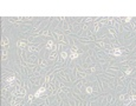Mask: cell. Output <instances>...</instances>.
I'll return each mask as SVG.
<instances>
[{
    "mask_svg": "<svg viewBox=\"0 0 136 106\" xmlns=\"http://www.w3.org/2000/svg\"><path fill=\"white\" fill-rule=\"evenodd\" d=\"M51 33H52L53 39H55V40H57L58 42H60V44H64L65 46H67V45H70V42L67 41L66 39H65L64 33L59 32V31H51Z\"/></svg>",
    "mask_w": 136,
    "mask_h": 106,
    "instance_id": "6da1fadb",
    "label": "cell"
},
{
    "mask_svg": "<svg viewBox=\"0 0 136 106\" xmlns=\"http://www.w3.org/2000/svg\"><path fill=\"white\" fill-rule=\"evenodd\" d=\"M46 92H48V87H45V86L39 87V88L34 92V98H36V99H40L43 96H45Z\"/></svg>",
    "mask_w": 136,
    "mask_h": 106,
    "instance_id": "7a4b0ae2",
    "label": "cell"
},
{
    "mask_svg": "<svg viewBox=\"0 0 136 106\" xmlns=\"http://www.w3.org/2000/svg\"><path fill=\"white\" fill-rule=\"evenodd\" d=\"M38 66L41 68L43 71H45L46 68L49 67V61L46 60V58L44 55H41L40 58H39V61H38Z\"/></svg>",
    "mask_w": 136,
    "mask_h": 106,
    "instance_id": "3957f363",
    "label": "cell"
},
{
    "mask_svg": "<svg viewBox=\"0 0 136 106\" xmlns=\"http://www.w3.org/2000/svg\"><path fill=\"white\" fill-rule=\"evenodd\" d=\"M98 81H100V84H101L102 92H107L108 90H109V81H108V80H105V79H103V78L98 77Z\"/></svg>",
    "mask_w": 136,
    "mask_h": 106,
    "instance_id": "277c9868",
    "label": "cell"
},
{
    "mask_svg": "<svg viewBox=\"0 0 136 106\" xmlns=\"http://www.w3.org/2000/svg\"><path fill=\"white\" fill-rule=\"evenodd\" d=\"M27 52H30V53L32 54H38L40 53V46H33V45H29L26 48Z\"/></svg>",
    "mask_w": 136,
    "mask_h": 106,
    "instance_id": "5b68a950",
    "label": "cell"
},
{
    "mask_svg": "<svg viewBox=\"0 0 136 106\" xmlns=\"http://www.w3.org/2000/svg\"><path fill=\"white\" fill-rule=\"evenodd\" d=\"M27 39H22V40H18L17 41V48L18 49H26L27 48Z\"/></svg>",
    "mask_w": 136,
    "mask_h": 106,
    "instance_id": "8992f818",
    "label": "cell"
},
{
    "mask_svg": "<svg viewBox=\"0 0 136 106\" xmlns=\"http://www.w3.org/2000/svg\"><path fill=\"white\" fill-rule=\"evenodd\" d=\"M115 101H116V99H115L114 94H112V93H108L107 94V105H105V106H114L115 105Z\"/></svg>",
    "mask_w": 136,
    "mask_h": 106,
    "instance_id": "52a82bcc",
    "label": "cell"
},
{
    "mask_svg": "<svg viewBox=\"0 0 136 106\" xmlns=\"http://www.w3.org/2000/svg\"><path fill=\"white\" fill-rule=\"evenodd\" d=\"M58 57H59L58 52H57V51H52V52H51V53L48 55V60H49V63H55V61L58 59Z\"/></svg>",
    "mask_w": 136,
    "mask_h": 106,
    "instance_id": "ba28073f",
    "label": "cell"
},
{
    "mask_svg": "<svg viewBox=\"0 0 136 106\" xmlns=\"http://www.w3.org/2000/svg\"><path fill=\"white\" fill-rule=\"evenodd\" d=\"M134 37H135V33L133 31L122 33V40H130V39H134Z\"/></svg>",
    "mask_w": 136,
    "mask_h": 106,
    "instance_id": "9c48e42d",
    "label": "cell"
},
{
    "mask_svg": "<svg viewBox=\"0 0 136 106\" xmlns=\"http://www.w3.org/2000/svg\"><path fill=\"white\" fill-rule=\"evenodd\" d=\"M114 57H122L123 55V51H122V47H114L112 48V54Z\"/></svg>",
    "mask_w": 136,
    "mask_h": 106,
    "instance_id": "30bf717a",
    "label": "cell"
},
{
    "mask_svg": "<svg viewBox=\"0 0 136 106\" xmlns=\"http://www.w3.org/2000/svg\"><path fill=\"white\" fill-rule=\"evenodd\" d=\"M1 45H3V49H7L8 51V48H10V40H8L7 37H3Z\"/></svg>",
    "mask_w": 136,
    "mask_h": 106,
    "instance_id": "8fae6325",
    "label": "cell"
},
{
    "mask_svg": "<svg viewBox=\"0 0 136 106\" xmlns=\"http://www.w3.org/2000/svg\"><path fill=\"white\" fill-rule=\"evenodd\" d=\"M89 106H100V97L96 96L95 98H91L89 100Z\"/></svg>",
    "mask_w": 136,
    "mask_h": 106,
    "instance_id": "7c38bea8",
    "label": "cell"
},
{
    "mask_svg": "<svg viewBox=\"0 0 136 106\" xmlns=\"http://www.w3.org/2000/svg\"><path fill=\"white\" fill-rule=\"evenodd\" d=\"M44 48H45V51H51V49L53 51V48H55V42H53V40H48V42L45 44Z\"/></svg>",
    "mask_w": 136,
    "mask_h": 106,
    "instance_id": "4fadbf2b",
    "label": "cell"
},
{
    "mask_svg": "<svg viewBox=\"0 0 136 106\" xmlns=\"http://www.w3.org/2000/svg\"><path fill=\"white\" fill-rule=\"evenodd\" d=\"M85 90V94H89V96H93V87L91 84H86V86L84 87Z\"/></svg>",
    "mask_w": 136,
    "mask_h": 106,
    "instance_id": "5bb4252c",
    "label": "cell"
},
{
    "mask_svg": "<svg viewBox=\"0 0 136 106\" xmlns=\"http://www.w3.org/2000/svg\"><path fill=\"white\" fill-rule=\"evenodd\" d=\"M133 72H134V66H127V67H124V72L123 73H124L125 77H129Z\"/></svg>",
    "mask_w": 136,
    "mask_h": 106,
    "instance_id": "9a60e30c",
    "label": "cell"
},
{
    "mask_svg": "<svg viewBox=\"0 0 136 106\" xmlns=\"http://www.w3.org/2000/svg\"><path fill=\"white\" fill-rule=\"evenodd\" d=\"M59 18H52V21H51V24H50V27L52 28L53 31H55V28H56V26L59 24Z\"/></svg>",
    "mask_w": 136,
    "mask_h": 106,
    "instance_id": "2e32d148",
    "label": "cell"
},
{
    "mask_svg": "<svg viewBox=\"0 0 136 106\" xmlns=\"http://www.w3.org/2000/svg\"><path fill=\"white\" fill-rule=\"evenodd\" d=\"M32 86H33V85L31 84V81H30L29 79L25 80V81H24V87L26 88V91H30V90L32 88Z\"/></svg>",
    "mask_w": 136,
    "mask_h": 106,
    "instance_id": "e0dca14e",
    "label": "cell"
},
{
    "mask_svg": "<svg viewBox=\"0 0 136 106\" xmlns=\"http://www.w3.org/2000/svg\"><path fill=\"white\" fill-rule=\"evenodd\" d=\"M69 58V53L66 51H62L60 52V59H63L64 61H66V59Z\"/></svg>",
    "mask_w": 136,
    "mask_h": 106,
    "instance_id": "ac0fdd59",
    "label": "cell"
},
{
    "mask_svg": "<svg viewBox=\"0 0 136 106\" xmlns=\"http://www.w3.org/2000/svg\"><path fill=\"white\" fill-rule=\"evenodd\" d=\"M34 99H36V98H34V93H30L29 96H27V103H29V105L33 103Z\"/></svg>",
    "mask_w": 136,
    "mask_h": 106,
    "instance_id": "d6986e66",
    "label": "cell"
},
{
    "mask_svg": "<svg viewBox=\"0 0 136 106\" xmlns=\"http://www.w3.org/2000/svg\"><path fill=\"white\" fill-rule=\"evenodd\" d=\"M3 61H6L8 59V51L7 49H3V57H1Z\"/></svg>",
    "mask_w": 136,
    "mask_h": 106,
    "instance_id": "ffe728a7",
    "label": "cell"
},
{
    "mask_svg": "<svg viewBox=\"0 0 136 106\" xmlns=\"http://www.w3.org/2000/svg\"><path fill=\"white\" fill-rule=\"evenodd\" d=\"M81 31L82 32H88L89 31V24H82L81 25Z\"/></svg>",
    "mask_w": 136,
    "mask_h": 106,
    "instance_id": "44dd1931",
    "label": "cell"
},
{
    "mask_svg": "<svg viewBox=\"0 0 136 106\" xmlns=\"http://www.w3.org/2000/svg\"><path fill=\"white\" fill-rule=\"evenodd\" d=\"M128 96H129L128 93H121V94H119V96H118V100L121 101V103H123V101H124V99H125Z\"/></svg>",
    "mask_w": 136,
    "mask_h": 106,
    "instance_id": "7402d4cb",
    "label": "cell"
},
{
    "mask_svg": "<svg viewBox=\"0 0 136 106\" xmlns=\"http://www.w3.org/2000/svg\"><path fill=\"white\" fill-rule=\"evenodd\" d=\"M67 104H69V106H76V99H71L69 97V98H67Z\"/></svg>",
    "mask_w": 136,
    "mask_h": 106,
    "instance_id": "603a6c76",
    "label": "cell"
},
{
    "mask_svg": "<svg viewBox=\"0 0 136 106\" xmlns=\"http://www.w3.org/2000/svg\"><path fill=\"white\" fill-rule=\"evenodd\" d=\"M130 98H131V100H133V103H135L136 101V93L135 94H130Z\"/></svg>",
    "mask_w": 136,
    "mask_h": 106,
    "instance_id": "cb8c5ba5",
    "label": "cell"
},
{
    "mask_svg": "<svg viewBox=\"0 0 136 106\" xmlns=\"http://www.w3.org/2000/svg\"><path fill=\"white\" fill-rule=\"evenodd\" d=\"M134 33H135V34H136V28H135V30H134Z\"/></svg>",
    "mask_w": 136,
    "mask_h": 106,
    "instance_id": "d4e9b609",
    "label": "cell"
}]
</instances>
